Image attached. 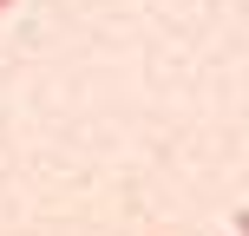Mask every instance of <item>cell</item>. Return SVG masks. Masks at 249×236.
Here are the masks:
<instances>
[{
	"mask_svg": "<svg viewBox=\"0 0 249 236\" xmlns=\"http://www.w3.org/2000/svg\"><path fill=\"white\" fill-rule=\"evenodd\" d=\"M0 7H13V0H0Z\"/></svg>",
	"mask_w": 249,
	"mask_h": 236,
	"instance_id": "7a4b0ae2",
	"label": "cell"
},
{
	"mask_svg": "<svg viewBox=\"0 0 249 236\" xmlns=\"http://www.w3.org/2000/svg\"><path fill=\"white\" fill-rule=\"evenodd\" d=\"M236 236H249V210H236Z\"/></svg>",
	"mask_w": 249,
	"mask_h": 236,
	"instance_id": "6da1fadb",
	"label": "cell"
}]
</instances>
